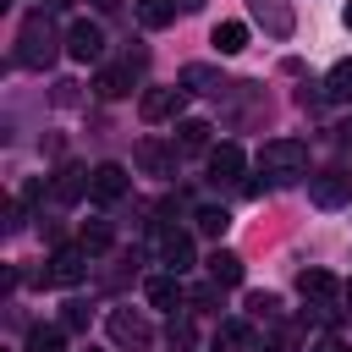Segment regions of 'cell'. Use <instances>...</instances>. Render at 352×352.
<instances>
[{"mask_svg": "<svg viewBox=\"0 0 352 352\" xmlns=\"http://www.w3.org/2000/svg\"><path fill=\"white\" fill-rule=\"evenodd\" d=\"M308 198H314L319 209H341V204H352V176H346V170H319V176L308 182Z\"/></svg>", "mask_w": 352, "mask_h": 352, "instance_id": "5", "label": "cell"}, {"mask_svg": "<svg viewBox=\"0 0 352 352\" xmlns=\"http://www.w3.org/2000/svg\"><path fill=\"white\" fill-rule=\"evenodd\" d=\"M242 165H248V154H242L236 143L209 148V176H214V182H236V176H242Z\"/></svg>", "mask_w": 352, "mask_h": 352, "instance_id": "11", "label": "cell"}, {"mask_svg": "<svg viewBox=\"0 0 352 352\" xmlns=\"http://www.w3.org/2000/svg\"><path fill=\"white\" fill-rule=\"evenodd\" d=\"M248 308H253V319H270V314H275L280 302H275L270 292H253V297H248Z\"/></svg>", "mask_w": 352, "mask_h": 352, "instance_id": "26", "label": "cell"}, {"mask_svg": "<svg viewBox=\"0 0 352 352\" xmlns=\"http://www.w3.org/2000/svg\"><path fill=\"white\" fill-rule=\"evenodd\" d=\"M138 165H143L148 176H176V148H165L160 138H143V143H138Z\"/></svg>", "mask_w": 352, "mask_h": 352, "instance_id": "10", "label": "cell"}, {"mask_svg": "<svg viewBox=\"0 0 352 352\" xmlns=\"http://www.w3.org/2000/svg\"><path fill=\"white\" fill-rule=\"evenodd\" d=\"M308 352H346V341H341V336H319Z\"/></svg>", "mask_w": 352, "mask_h": 352, "instance_id": "28", "label": "cell"}, {"mask_svg": "<svg viewBox=\"0 0 352 352\" xmlns=\"http://www.w3.org/2000/svg\"><path fill=\"white\" fill-rule=\"evenodd\" d=\"M214 346H231V352H236V346H248V330H242V324H220Z\"/></svg>", "mask_w": 352, "mask_h": 352, "instance_id": "25", "label": "cell"}, {"mask_svg": "<svg viewBox=\"0 0 352 352\" xmlns=\"http://www.w3.org/2000/svg\"><path fill=\"white\" fill-rule=\"evenodd\" d=\"M324 99H330V104H346V99H352V60H336V66H330Z\"/></svg>", "mask_w": 352, "mask_h": 352, "instance_id": "17", "label": "cell"}, {"mask_svg": "<svg viewBox=\"0 0 352 352\" xmlns=\"http://www.w3.org/2000/svg\"><path fill=\"white\" fill-rule=\"evenodd\" d=\"M126 187H132V176H126V165H116V160H104V165L88 170V198H94V204H116V198H126Z\"/></svg>", "mask_w": 352, "mask_h": 352, "instance_id": "3", "label": "cell"}, {"mask_svg": "<svg viewBox=\"0 0 352 352\" xmlns=\"http://www.w3.org/2000/svg\"><path fill=\"white\" fill-rule=\"evenodd\" d=\"M28 352H60V330H44V324H38V330L28 336Z\"/></svg>", "mask_w": 352, "mask_h": 352, "instance_id": "24", "label": "cell"}, {"mask_svg": "<svg viewBox=\"0 0 352 352\" xmlns=\"http://www.w3.org/2000/svg\"><path fill=\"white\" fill-rule=\"evenodd\" d=\"M110 236H116V231H110V220H82L77 248H82V253H104V248H110Z\"/></svg>", "mask_w": 352, "mask_h": 352, "instance_id": "21", "label": "cell"}, {"mask_svg": "<svg viewBox=\"0 0 352 352\" xmlns=\"http://www.w3.org/2000/svg\"><path fill=\"white\" fill-rule=\"evenodd\" d=\"M126 88H132V66H104V72L94 77V94H99V99H121Z\"/></svg>", "mask_w": 352, "mask_h": 352, "instance_id": "14", "label": "cell"}, {"mask_svg": "<svg viewBox=\"0 0 352 352\" xmlns=\"http://www.w3.org/2000/svg\"><path fill=\"white\" fill-rule=\"evenodd\" d=\"M77 324H88V308L82 302H66V330H77Z\"/></svg>", "mask_w": 352, "mask_h": 352, "instance_id": "27", "label": "cell"}, {"mask_svg": "<svg viewBox=\"0 0 352 352\" xmlns=\"http://www.w3.org/2000/svg\"><path fill=\"white\" fill-rule=\"evenodd\" d=\"M60 6H72V0H38V11H60Z\"/></svg>", "mask_w": 352, "mask_h": 352, "instance_id": "30", "label": "cell"}, {"mask_svg": "<svg viewBox=\"0 0 352 352\" xmlns=\"http://www.w3.org/2000/svg\"><path fill=\"white\" fill-rule=\"evenodd\" d=\"M209 280H214V286H236V280H242V258L220 248V253L209 258Z\"/></svg>", "mask_w": 352, "mask_h": 352, "instance_id": "18", "label": "cell"}, {"mask_svg": "<svg viewBox=\"0 0 352 352\" xmlns=\"http://www.w3.org/2000/svg\"><path fill=\"white\" fill-rule=\"evenodd\" d=\"M297 292L308 297V302H319V308H330L336 297H346V286L330 275V270H319V264H308V270H297Z\"/></svg>", "mask_w": 352, "mask_h": 352, "instance_id": "6", "label": "cell"}, {"mask_svg": "<svg viewBox=\"0 0 352 352\" xmlns=\"http://www.w3.org/2000/svg\"><path fill=\"white\" fill-rule=\"evenodd\" d=\"M110 336L121 346H148V324L138 314H126V308H110Z\"/></svg>", "mask_w": 352, "mask_h": 352, "instance_id": "12", "label": "cell"}, {"mask_svg": "<svg viewBox=\"0 0 352 352\" xmlns=\"http://www.w3.org/2000/svg\"><path fill=\"white\" fill-rule=\"evenodd\" d=\"M176 352H192V346H176Z\"/></svg>", "mask_w": 352, "mask_h": 352, "instance_id": "34", "label": "cell"}, {"mask_svg": "<svg viewBox=\"0 0 352 352\" xmlns=\"http://www.w3.org/2000/svg\"><path fill=\"white\" fill-rule=\"evenodd\" d=\"M82 275H88V253H82V248H55V253H50V270H44L38 280H44V286H77Z\"/></svg>", "mask_w": 352, "mask_h": 352, "instance_id": "4", "label": "cell"}, {"mask_svg": "<svg viewBox=\"0 0 352 352\" xmlns=\"http://www.w3.org/2000/svg\"><path fill=\"white\" fill-rule=\"evenodd\" d=\"M66 55H72V60H99V55H104L99 22H72V28H66Z\"/></svg>", "mask_w": 352, "mask_h": 352, "instance_id": "9", "label": "cell"}, {"mask_svg": "<svg viewBox=\"0 0 352 352\" xmlns=\"http://www.w3.org/2000/svg\"><path fill=\"white\" fill-rule=\"evenodd\" d=\"M346 302H352V280H346Z\"/></svg>", "mask_w": 352, "mask_h": 352, "instance_id": "33", "label": "cell"}, {"mask_svg": "<svg viewBox=\"0 0 352 352\" xmlns=\"http://www.w3.org/2000/svg\"><path fill=\"white\" fill-rule=\"evenodd\" d=\"M341 22H346V28H352V6H346V11H341Z\"/></svg>", "mask_w": 352, "mask_h": 352, "instance_id": "32", "label": "cell"}, {"mask_svg": "<svg viewBox=\"0 0 352 352\" xmlns=\"http://www.w3.org/2000/svg\"><path fill=\"white\" fill-rule=\"evenodd\" d=\"M182 104H187V88H143V99H138L143 121H170V116H182Z\"/></svg>", "mask_w": 352, "mask_h": 352, "instance_id": "7", "label": "cell"}, {"mask_svg": "<svg viewBox=\"0 0 352 352\" xmlns=\"http://www.w3.org/2000/svg\"><path fill=\"white\" fill-rule=\"evenodd\" d=\"M336 143H341V148H352V121H346V126H336Z\"/></svg>", "mask_w": 352, "mask_h": 352, "instance_id": "29", "label": "cell"}, {"mask_svg": "<svg viewBox=\"0 0 352 352\" xmlns=\"http://www.w3.org/2000/svg\"><path fill=\"white\" fill-rule=\"evenodd\" d=\"M55 204H77L82 192H88V170H77V165H66V170H55Z\"/></svg>", "mask_w": 352, "mask_h": 352, "instance_id": "13", "label": "cell"}, {"mask_svg": "<svg viewBox=\"0 0 352 352\" xmlns=\"http://www.w3.org/2000/svg\"><path fill=\"white\" fill-rule=\"evenodd\" d=\"M143 297H148L154 308H176V302H182V280H176V275H154V280L143 286Z\"/></svg>", "mask_w": 352, "mask_h": 352, "instance_id": "16", "label": "cell"}, {"mask_svg": "<svg viewBox=\"0 0 352 352\" xmlns=\"http://www.w3.org/2000/svg\"><path fill=\"white\" fill-rule=\"evenodd\" d=\"M258 170H264L270 182H297V176L308 170V143H302V138H270V143L258 148Z\"/></svg>", "mask_w": 352, "mask_h": 352, "instance_id": "2", "label": "cell"}, {"mask_svg": "<svg viewBox=\"0 0 352 352\" xmlns=\"http://www.w3.org/2000/svg\"><path fill=\"white\" fill-rule=\"evenodd\" d=\"M192 220H198V231H204V236H226V226H231V214H226L220 204H204Z\"/></svg>", "mask_w": 352, "mask_h": 352, "instance_id": "22", "label": "cell"}, {"mask_svg": "<svg viewBox=\"0 0 352 352\" xmlns=\"http://www.w3.org/2000/svg\"><path fill=\"white\" fill-rule=\"evenodd\" d=\"M154 253H160V264L170 270V275H182L187 264H192V242H187V231H154Z\"/></svg>", "mask_w": 352, "mask_h": 352, "instance_id": "8", "label": "cell"}, {"mask_svg": "<svg viewBox=\"0 0 352 352\" xmlns=\"http://www.w3.org/2000/svg\"><path fill=\"white\" fill-rule=\"evenodd\" d=\"M214 50H220V55L248 50V22H220V28H214Z\"/></svg>", "mask_w": 352, "mask_h": 352, "instance_id": "19", "label": "cell"}, {"mask_svg": "<svg viewBox=\"0 0 352 352\" xmlns=\"http://www.w3.org/2000/svg\"><path fill=\"white\" fill-rule=\"evenodd\" d=\"M132 11H138L143 28H170L176 22V0H132Z\"/></svg>", "mask_w": 352, "mask_h": 352, "instance_id": "15", "label": "cell"}, {"mask_svg": "<svg viewBox=\"0 0 352 352\" xmlns=\"http://www.w3.org/2000/svg\"><path fill=\"white\" fill-rule=\"evenodd\" d=\"M55 28H50V11H33L28 22H22V33H16V66H28V72H44L50 60H55Z\"/></svg>", "mask_w": 352, "mask_h": 352, "instance_id": "1", "label": "cell"}, {"mask_svg": "<svg viewBox=\"0 0 352 352\" xmlns=\"http://www.w3.org/2000/svg\"><path fill=\"white\" fill-rule=\"evenodd\" d=\"M182 6H187V11H198V6H204V0H182Z\"/></svg>", "mask_w": 352, "mask_h": 352, "instance_id": "31", "label": "cell"}, {"mask_svg": "<svg viewBox=\"0 0 352 352\" xmlns=\"http://www.w3.org/2000/svg\"><path fill=\"white\" fill-rule=\"evenodd\" d=\"M176 132H182V148H204V143H209V121H198V116L182 121Z\"/></svg>", "mask_w": 352, "mask_h": 352, "instance_id": "23", "label": "cell"}, {"mask_svg": "<svg viewBox=\"0 0 352 352\" xmlns=\"http://www.w3.org/2000/svg\"><path fill=\"white\" fill-rule=\"evenodd\" d=\"M182 88H198V94H220V72L214 66H182Z\"/></svg>", "mask_w": 352, "mask_h": 352, "instance_id": "20", "label": "cell"}]
</instances>
